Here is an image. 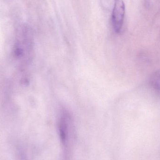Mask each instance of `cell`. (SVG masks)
<instances>
[{
  "instance_id": "3",
  "label": "cell",
  "mask_w": 160,
  "mask_h": 160,
  "mask_svg": "<svg viewBox=\"0 0 160 160\" xmlns=\"http://www.w3.org/2000/svg\"><path fill=\"white\" fill-rule=\"evenodd\" d=\"M150 86L160 95V70L154 72L149 78Z\"/></svg>"
},
{
  "instance_id": "1",
  "label": "cell",
  "mask_w": 160,
  "mask_h": 160,
  "mask_svg": "<svg viewBox=\"0 0 160 160\" xmlns=\"http://www.w3.org/2000/svg\"><path fill=\"white\" fill-rule=\"evenodd\" d=\"M58 131L65 160L69 158L74 139V124L72 115L66 109L61 111L58 121Z\"/></svg>"
},
{
  "instance_id": "2",
  "label": "cell",
  "mask_w": 160,
  "mask_h": 160,
  "mask_svg": "<svg viewBox=\"0 0 160 160\" xmlns=\"http://www.w3.org/2000/svg\"><path fill=\"white\" fill-rule=\"evenodd\" d=\"M125 5L123 0H115L112 12V22L115 32H120L124 24Z\"/></svg>"
}]
</instances>
